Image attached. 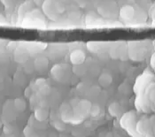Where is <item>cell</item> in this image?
<instances>
[{"label":"cell","instance_id":"10","mask_svg":"<svg viewBox=\"0 0 155 137\" xmlns=\"http://www.w3.org/2000/svg\"><path fill=\"white\" fill-rule=\"evenodd\" d=\"M102 22V18L98 16L95 11H89L85 16V25L89 28L99 27Z\"/></svg>","mask_w":155,"mask_h":137},{"label":"cell","instance_id":"1","mask_svg":"<svg viewBox=\"0 0 155 137\" xmlns=\"http://www.w3.org/2000/svg\"><path fill=\"white\" fill-rule=\"evenodd\" d=\"M91 105H92L91 103L86 99L76 101L75 104H72L71 106L73 108V119L71 120L72 124H74V125L81 124L90 115Z\"/></svg>","mask_w":155,"mask_h":137},{"label":"cell","instance_id":"3","mask_svg":"<svg viewBox=\"0 0 155 137\" xmlns=\"http://www.w3.org/2000/svg\"><path fill=\"white\" fill-rule=\"evenodd\" d=\"M137 117L134 111H130L122 115L120 120V126L128 132L131 137H143L137 131Z\"/></svg>","mask_w":155,"mask_h":137},{"label":"cell","instance_id":"4","mask_svg":"<svg viewBox=\"0 0 155 137\" xmlns=\"http://www.w3.org/2000/svg\"><path fill=\"white\" fill-rule=\"evenodd\" d=\"M22 25L27 28H44L46 26L45 17L40 10L32 9L24 17Z\"/></svg>","mask_w":155,"mask_h":137},{"label":"cell","instance_id":"22","mask_svg":"<svg viewBox=\"0 0 155 137\" xmlns=\"http://www.w3.org/2000/svg\"><path fill=\"white\" fill-rule=\"evenodd\" d=\"M120 105L118 103H113L112 104H110L109 106V113L112 115L113 117H116L118 116L120 113Z\"/></svg>","mask_w":155,"mask_h":137},{"label":"cell","instance_id":"13","mask_svg":"<svg viewBox=\"0 0 155 137\" xmlns=\"http://www.w3.org/2000/svg\"><path fill=\"white\" fill-rule=\"evenodd\" d=\"M85 52L82 49H76L72 51L70 53V61L73 65L75 66H80L82 65L85 60Z\"/></svg>","mask_w":155,"mask_h":137},{"label":"cell","instance_id":"17","mask_svg":"<svg viewBox=\"0 0 155 137\" xmlns=\"http://www.w3.org/2000/svg\"><path fill=\"white\" fill-rule=\"evenodd\" d=\"M33 5H34V2L33 1H26L25 3H23L20 8H19V11H18V15H19V18L23 20L24 17L26 16V14L29 11H31L33 9Z\"/></svg>","mask_w":155,"mask_h":137},{"label":"cell","instance_id":"8","mask_svg":"<svg viewBox=\"0 0 155 137\" xmlns=\"http://www.w3.org/2000/svg\"><path fill=\"white\" fill-rule=\"evenodd\" d=\"M21 45H22L28 51V52L30 54H37L43 51L47 48V44L40 43V42H26L21 43Z\"/></svg>","mask_w":155,"mask_h":137},{"label":"cell","instance_id":"26","mask_svg":"<svg viewBox=\"0 0 155 137\" xmlns=\"http://www.w3.org/2000/svg\"><path fill=\"white\" fill-rule=\"evenodd\" d=\"M54 126H55V128L56 129H58V130H64L65 129V124H64V122L62 121H55V123H54Z\"/></svg>","mask_w":155,"mask_h":137},{"label":"cell","instance_id":"18","mask_svg":"<svg viewBox=\"0 0 155 137\" xmlns=\"http://www.w3.org/2000/svg\"><path fill=\"white\" fill-rule=\"evenodd\" d=\"M65 70H66V68H64V65L57 64L51 68V75L53 76V78L60 80V79H61V77H63V75L65 74Z\"/></svg>","mask_w":155,"mask_h":137},{"label":"cell","instance_id":"11","mask_svg":"<svg viewBox=\"0 0 155 137\" xmlns=\"http://www.w3.org/2000/svg\"><path fill=\"white\" fill-rule=\"evenodd\" d=\"M61 121L64 123H71L73 119V108L68 103H62L60 107Z\"/></svg>","mask_w":155,"mask_h":137},{"label":"cell","instance_id":"12","mask_svg":"<svg viewBox=\"0 0 155 137\" xmlns=\"http://www.w3.org/2000/svg\"><path fill=\"white\" fill-rule=\"evenodd\" d=\"M135 14H136L135 8L130 5H126L122 6L119 11L120 18L126 22L132 21L135 17Z\"/></svg>","mask_w":155,"mask_h":137},{"label":"cell","instance_id":"30","mask_svg":"<svg viewBox=\"0 0 155 137\" xmlns=\"http://www.w3.org/2000/svg\"><path fill=\"white\" fill-rule=\"evenodd\" d=\"M1 126H2V123H1V121H0V127H1Z\"/></svg>","mask_w":155,"mask_h":137},{"label":"cell","instance_id":"7","mask_svg":"<svg viewBox=\"0 0 155 137\" xmlns=\"http://www.w3.org/2000/svg\"><path fill=\"white\" fill-rule=\"evenodd\" d=\"M137 131L140 135H142L143 137L147 136L149 135H153L150 119L146 117H143L139 120H137Z\"/></svg>","mask_w":155,"mask_h":137},{"label":"cell","instance_id":"15","mask_svg":"<svg viewBox=\"0 0 155 137\" xmlns=\"http://www.w3.org/2000/svg\"><path fill=\"white\" fill-rule=\"evenodd\" d=\"M28 57H29V53L28 52V51L24 48L23 46L20 45L16 48V50L14 51L15 61H17L18 63H23L28 60Z\"/></svg>","mask_w":155,"mask_h":137},{"label":"cell","instance_id":"20","mask_svg":"<svg viewBox=\"0 0 155 137\" xmlns=\"http://www.w3.org/2000/svg\"><path fill=\"white\" fill-rule=\"evenodd\" d=\"M48 116H49V112L44 107H40L38 109H36L35 112V118L38 121L45 120L48 118Z\"/></svg>","mask_w":155,"mask_h":137},{"label":"cell","instance_id":"23","mask_svg":"<svg viewBox=\"0 0 155 137\" xmlns=\"http://www.w3.org/2000/svg\"><path fill=\"white\" fill-rule=\"evenodd\" d=\"M99 114H100V107L97 104L91 105V111H90V115L91 117H97Z\"/></svg>","mask_w":155,"mask_h":137},{"label":"cell","instance_id":"25","mask_svg":"<svg viewBox=\"0 0 155 137\" xmlns=\"http://www.w3.org/2000/svg\"><path fill=\"white\" fill-rule=\"evenodd\" d=\"M15 106L20 111H23L24 109H25V107H26L25 102H24L23 100H21V99H17L15 101Z\"/></svg>","mask_w":155,"mask_h":137},{"label":"cell","instance_id":"14","mask_svg":"<svg viewBox=\"0 0 155 137\" xmlns=\"http://www.w3.org/2000/svg\"><path fill=\"white\" fill-rule=\"evenodd\" d=\"M67 47H64V44H51V45L49 46V54L50 56H51L54 58H57V57H60L62 56H64L63 54L66 52L67 51Z\"/></svg>","mask_w":155,"mask_h":137},{"label":"cell","instance_id":"21","mask_svg":"<svg viewBox=\"0 0 155 137\" xmlns=\"http://www.w3.org/2000/svg\"><path fill=\"white\" fill-rule=\"evenodd\" d=\"M98 81H99V83H100V85L102 87L106 88V87H108L112 83L113 78H112V76L109 73H103V74L100 75V77L98 79Z\"/></svg>","mask_w":155,"mask_h":137},{"label":"cell","instance_id":"9","mask_svg":"<svg viewBox=\"0 0 155 137\" xmlns=\"http://www.w3.org/2000/svg\"><path fill=\"white\" fill-rule=\"evenodd\" d=\"M109 43H104L99 41H90L86 44L88 51L91 53H102L109 48Z\"/></svg>","mask_w":155,"mask_h":137},{"label":"cell","instance_id":"6","mask_svg":"<svg viewBox=\"0 0 155 137\" xmlns=\"http://www.w3.org/2000/svg\"><path fill=\"white\" fill-rule=\"evenodd\" d=\"M128 55L133 60H142L144 57L145 49L140 42H130L128 44Z\"/></svg>","mask_w":155,"mask_h":137},{"label":"cell","instance_id":"24","mask_svg":"<svg viewBox=\"0 0 155 137\" xmlns=\"http://www.w3.org/2000/svg\"><path fill=\"white\" fill-rule=\"evenodd\" d=\"M38 90L40 92V94L42 95V96H47L50 94V92H51V89H50V87L47 86L46 84H45V85H43L42 87H40L39 89H38Z\"/></svg>","mask_w":155,"mask_h":137},{"label":"cell","instance_id":"19","mask_svg":"<svg viewBox=\"0 0 155 137\" xmlns=\"http://www.w3.org/2000/svg\"><path fill=\"white\" fill-rule=\"evenodd\" d=\"M48 67V58L45 56H39L35 60V67L38 71H43L45 70Z\"/></svg>","mask_w":155,"mask_h":137},{"label":"cell","instance_id":"5","mask_svg":"<svg viewBox=\"0 0 155 137\" xmlns=\"http://www.w3.org/2000/svg\"><path fill=\"white\" fill-rule=\"evenodd\" d=\"M153 81V74L150 71H144L141 75L137 77L134 86V92L137 95H142L145 88Z\"/></svg>","mask_w":155,"mask_h":137},{"label":"cell","instance_id":"29","mask_svg":"<svg viewBox=\"0 0 155 137\" xmlns=\"http://www.w3.org/2000/svg\"><path fill=\"white\" fill-rule=\"evenodd\" d=\"M44 2H45V0H34V4H36L37 5H41V6L44 4Z\"/></svg>","mask_w":155,"mask_h":137},{"label":"cell","instance_id":"28","mask_svg":"<svg viewBox=\"0 0 155 137\" xmlns=\"http://www.w3.org/2000/svg\"><path fill=\"white\" fill-rule=\"evenodd\" d=\"M2 3L5 5V6H12V5H13V0H1Z\"/></svg>","mask_w":155,"mask_h":137},{"label":"cell","instance_id":"2","mask_svg":"<svg viewBox=\"0 0 155 137\" xmlns=\"http://www.w3.org/2000/svg\"><path fill=\"white\" fill-rule=\"evenodd\" d=\"M42 10L45 16L51 21H56L60 14L65 11V6L60 0H45Z\"/></svg>","mask_w":155,"mask_h":137},{"label":"cell","instance_id":"16","mask_svg":"<svg viewBox=\"0 0 155 137\" xmlns=\"http://www.w3.org/2000/svg\"><path fill=\"white\" fill-rule=\"evenodd\" d=\"M121 43L118 44H114V46H110L109 50H110V56L113 58H122V56L125 52V47H121L120 46Z\"/></svg>","mask_w":155,"mask_h":137},{"label":"cell","instance_id":"27","mask_svg":"<svg viewBox=\"0 0 155 137\" xmlns=\"http://www.w3.org/2000/svg\"><path fill=\"white\" fill-rule=\"evenodd\" d=\"M24 135H25V136L31 137L33 135V130L29 126H27L24 130Z\"/></svg>","mask_w":155,"mask_h":137}]
</instances>
